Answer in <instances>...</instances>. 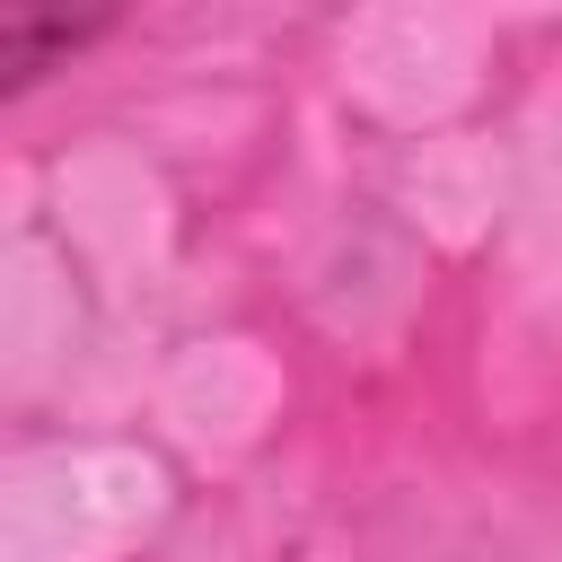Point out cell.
Masks as SVG:
<instances>
[{"mask_svg":"<svg viewBox=\"0 0 562 562\" xmlns=\"http://www.w3.org/2000/svg\"><path fill=\"white\" fill-rule=\"evenodd\" d=\"M97 18H35V9H0V70L9 79H35L53 44H79Z\"/></svg>","mask_w":562,"mask_h":562,"instance_id":"6da1fadb","label":"cell"}]
</instances>
